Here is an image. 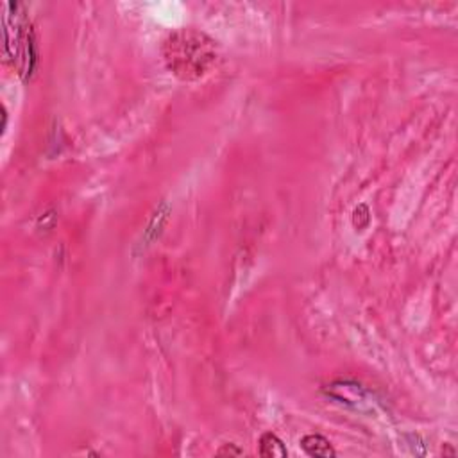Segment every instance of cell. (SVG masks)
I'll use <instances>...</instances> for the list:
<instances>
[{
    "label": "cell",
    "mask_w": 458,
    "mask_h": 458,
    "mask_svg": "<svg viewBox=\"0 0 458 458\" xmlns=\"http://www.w3.org/2000/svg\"><path fill=\"white\" fill-rule=\"evenodd\" d=\"M163 58L169 70L183 81H196L217 65V42L206 32L179 29L163 42Z\"/></svg>",
    "instance_id": "cell-1"
},
{
    "label": "cell",
    "mask_w": 458,
    "mask_h": 458,
    "mask_svg": "<svg viewBox=\"0 0 458 458\" xmlns=\"http://www.w3.org/2000/svg\"><path fill=\"white\" fill-rule=\"evenodd\" d=\"M301 447L308 457L314 458H333L337 454V451L333 450L331 443L326 439L324 435L319 433L305 435L301 439Z\"/></svg>",
    "instance_id": "cell-2"
},
{
    "label": "cell",
    "mask_w": 458,
    "mask_h": 458,
    "mask_svg": "<svg viewBox=\"0 0 458 458\" xmlns=\"http://www.w3.org/2000/svg\"><path fill=\"white\" fill-rule=\"evenodd\" d=\"M260 454L265 458H286L288 451L283 440L274 433H263L260 439Z\"/></svg>",
    "instance_id": "cell-3"
},
{
    "label": "cell",
    "mask_w": 458,
    "mask_h": 458,
    "mask_svg": "<svg viewBox=\"0 0 458 458\" xmlns=\"http://www.w3.org/2000/svg\"><path fill=\"white\" fill-rule=\"evenodd\" d=\"M217 454L219 457H240V454H243V451L240 450V447H236V444H224L222 447H220L219 451H217Z\"/></svg>",
    "instance_id": "cell-4"
}]
</instances>
